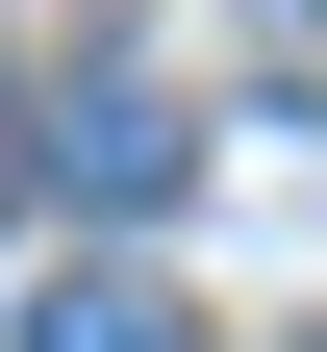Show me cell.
<instances>
[{"label": "cell", "mask_w": 327, "mask_h": 352, "mask_svg": "<svg viewBox=\"0 0 327 352\" xmlns=\"http://www.w3.org/2000/svg\"><path fill=\"white\" fill-rule=\"evenodd\" d=\"M51 176H76V201H176V176H202V126H176V101H76Z\"/></svg>", "instance_id": "6da1fadb"}, {"label": "cell", "mask_w": 327, "mask_h": 352, "mask_svg": "<svg viewBox=\"0 0 327 352\" xmlns=\"http://www.w3.org/2000/svg\"><path fill=\"white\" fill-rule=\"evenodd\" d=\"M25 352H202V327H176L151 277H51V302H25Z\"/></svg>", "instance_id": "7a4b0ae2"}]
</instances>
